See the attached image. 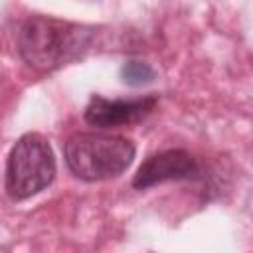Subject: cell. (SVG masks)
<instances>
[{"mask_svg": "<svg viewBox=\"0 0 253 253\" xmlns=\"http://www.w3.org/2000/svg\"><path fill=\"white\" fill-rule=\"evenodd\" d=\"M121 77L126 85H132V87H138V85H146L154 79V69L144 63V61H126L123 67H121Z\"/></svg>", "mask_w": 253, "mask_h": 253, "instance_id": "8992f818", "label": "cell"}, {"mask_svg": "<svg viewBox=\"0 0 253 253\" xmlns=\"http://www.w3.org/2000/svg\"><path fill=\"white\" fill-rule=\"evenodd\" d=\"M55 178V158L49 142L38 134L28 132L16 140L6 160V192L12 200H26Z\"/></svg>", "mask_w": 253, "mask_h": 253, "instance_id": "3957f363", "label": "cell"}, {"mask_svg": "<svg viewBox=\"0 0 253 253\" xmlns=\"http://www.w3.org/2000/svg\"><path fill=\"white\" fill-rule=\"evenodd\" d=\"M134 158V144L119 134L77 132L65 142V162L83 180H107L125 172Z\"/></svg>", "mask_w": 253, "mask_h": 253, "instance_id": "7a4b0ae2", "label": "cell"}, {"mask_svg": "<svg viewBox=\"0 0 253 253\" xmlns=\"http://www.w3.org/2000/svg\"><path fill=\"white\" fill-rule=\"evenodd\" d=\"M156 107V97H140V99H105L95 95L85 107V121L93 126L109 128L121 126L128 123H136L144 119Z\"/></svg>", "mask_w": 253, "mask_h": 253, "instance_id": "5b68a950", "label": "cell"}, {"mask_svg": "<svg viewBox=\"0 0 253 253\" xmlns=\"http://www.w3.org/2000/svg\"><path fill=\"white\" fill-rule=\"evenodd\" d=\"M93 42V28L47 18L30 16L18 32V51L36 71H53L79 59Z\"/></svg>", "mask_w": 253, "mask_h": 253, "instance_id": "6da1fadb", "label": "cell"}, {"mask_svg": "<svg viewBox=\"0 0 253 253\" xmlns=\"http://www.w3.org/2000/svg\"><path fill=\"white\" fill-rule=\"evenodd\" d=\"M200 174V166L196 158L186 150H164L158 154L148 156L138 172L134 174L132 186L138 190H146L154 184H162L168 180H184V178H196Z\"/></svg>", "mask_w": 253, "mask_h": 253, "instance_id": "277c9868", "label": "cell"}]
</instances>
